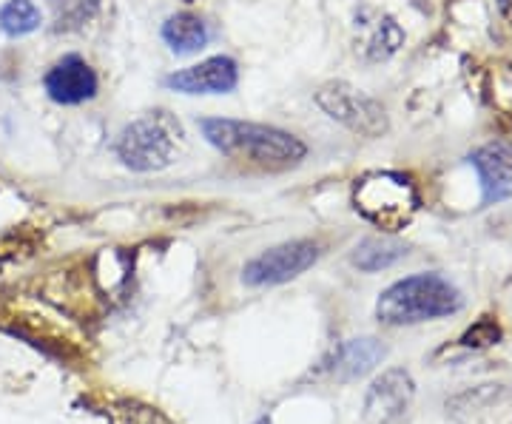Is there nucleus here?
Returning <instances> with one entry per match:
<instances>
[{
	"instance_id": "7",
	"label": "nucleus",
	"mask_w": 512,
	"mask_h": 424,
	"mask_svg": "<svg viewBox=\"0 0 512 424\" xmlns=\"http://www.w3.org/2000/svg\"><path fill=\"white\" fill-rule=\"evenodd\" d=\"M416 399V382L402 368L384 370L365 396V424H399Z\"/></svg>"
},
{
	"instance_id": "11",
	"label": "nucleus",
	"mask_w": 512,
	"mask_h": 424,
	"mask_svg": "<svg viewBox=\"0 0 512 424\" xmlns=\"http://www.w3.org/2000/svg\"><path fill=\"white\" fill-rule=\"evenodd\" d=\"M402 40L404 32L390 15H379L370 9L356 15V52H362L365 60H387L396 55Z\"/></svg>"
},
{
	"instance_id": "18",
	"label": "nucleus",
	"mask_w": 512,
	"mask_h": 424,
	"mask_svg": "<svg viewBox=\"0 0 512 424\" xmlns=\"http://www.w3.org/2000/svg\"><path fill=\"white\" fill-rule=\"evenodd\" d=\"M128 424H171L165 416H160L157 410H151V407H134L131 413H128Z\"/></svg>"
},
{
	"instance_id": "6",
	"label": "nucleus",
	"mask_w": 512,
	"mask_h": 424,
	"mask_svg": "<svg viewBox=\"0 0 512 424\" xmlns=\"http://www.w3.org/2000/svg\"><path fill=\"white\" fill-rule=\"evenodd\" d=\"M319 259V248L311 240H296L276 245L271 251L251 259L242 271V282L251 288H265V285H282L288 279L305 274L313 262Z\"/></svg>"
},
{
	"instance_id": "8",
	"label": "nucleus",
	"mask_w": 512,
	"mask_h": 424,
	"mask_svg": "<svg viewBox=\"0 0 512 424\" xmlns=\"http://www.w3.org/2000/svg\"><path fill=\"white\" fill-rule=\"evenodd\" d=\"M239 66L231 57L217 55L165 77V89L180 94H228L237 89Z\"/></svg>"
},
{
	"instance_id": "16",
	"label": "nucleus",
	"mask_w": 512,
	"mask_h": 424,
	"mask_svg": "<svg viewBox=\"0 0 512 424\" xmlns=\"http://www.w3.org/2000/svg\"><path fill=\"white\" fill-rule=\"evenodd\" d=\"M49 12L55 32H77L100 12V0H49Z\"/></svg>"
},
{
	"instance_id": "3",
	"label": "nucleus",
	"mask_w": 512,
	"mask_h": 424,
	"mask_svg": "<svg viewBox=\"0 0 512 424\" xmlns=\"http://www.w3.org/2000/svg\"><path fill=\"white\" fill-rule=\"evenodd\" d=\"M356 211L387 234L402 231L419 211V191L399 171H373L353 188Z\"/></svg>"
},
{
	"instance_id": "20",
	"label": "nucleus",
	"mask_w": 512,
	"mask_h": 424,
	"mask_svg": "<svg viewBox=\"0 0 512 424\" xmlns=\"http://www.w3.org/2000/svg\"><path fill=\"white\" fill-rule=\"evenodd\" d=\"M256 424H271V419H259V422Z\"/></svg>"
},
{
	"instance_id": "12",
	"label": "nucleus",
	"mask_w": 512,
	"mask_h": 424,
	"mask_svg": "<svg viewBox=\"0 0 512 424\" xmlns=\"http://www.w3.org/2000/svg\"><path fill=\"white\" fill-rule=\"evenodd\" d=\"M384 345L373 336H362V339H348L342 342L333 356L328 359V373L339 382H353L362 379L370 370L376 368L384 359Z\"/></svg>"
},
{
	"instance_id": "15",
	"label": "nucleus",
	"mask_w": 512,
	"mask_h": 424,
	"mask_svg": "<svg viewBox=\"0 0 512 424\" xmlns=\"http://www.w3.org/2000/svg\"><path fill=\"white\" fill-rule=\"evenodd\" d=\"M43 15L32 0H6L0 6V32L6 37H26L40 29Z\"/></svg>"
},
{
	"instance_id": "5",
	"label": "nucleus",
	"mask_w": 512,
	"mask_h": 424,
	"mask_svg": "<svg viewBox=\"0 0 512 424\" xmlns=\"http://www.w3.org/2000/svg\"><path fill=\"white\" fill-rule=\"evenodd\" d=\"M316 106L325 111L330 120L342 123L345 129L356 131L362 137H379L387 131V114L382 103L342 80L325 83L316 92Z\"/></svg>"
},
{
	"instance_id": "13",
	"label": "nucleus",
	"mask_w": 512,
	"mask_h": 424,
	"mask_svg": "<svg viewBox=\"0 0 512 424\" xmlns=\"http://www.w3.org/2000/svg\"><path fill=\"white\" fill-rule=\"evenodd\" d=\"M208 26L200 15H191V12H180V15H171L163 23V40L165 46L174 52V55H194L200 52L202 46L208 43Z\"/></svg>"
},
{
	"instance_id": "4",
	"label": "nucleus",
	"mask_w": 512,
	"mask_h": 424,
	"mask_svg": "<svg viewBox=\"0 0 512 424\" xmlns=\"http://www.w3.org/2000/svg\"><path fill=\"white\" fill-rule=\"evenodd\" d=\"M180 137H183V129L171 114L151 111L148 117H140L120 131L117 157L131 171H143V174L163 171L171 166Z\"/></svg>"
},
{
	"instance_id": "17",
	"label": "nucleus",
	"mask_w": 512,
	"mask_h": 424,
	"mask_svg": "<svg viewBox=\"0 0 512 424\" xmlns=\"http://www.w3.org/2000/svg\"><path fill=\"white\" fill-rule=\"evenodd\" d=\"M501 339V331H498V325H495L493 316H484L481 322H476L470 331L461 336V345L464 348H473V351H481V348H490Z\"/></svg>"
},
{
	"instance_id": "14",
	"label": "nucleus",
	"mask_w": 512,
	"mask_h": 424,
	"mask_svg": "<svg viewBox=\"0 0 512 424\" xmlns=\"http://www.w3.org/2000/svg\"><path fill=\"white\" fill-rule=\"evenodd\" d=\"M404 257H407V248H404L402 242L390 240V237H370V240L356 245L353 265L367 271V274H373V271H382V268L396 265Z\"/></svg>"
},
{
	"instance_id": "1",
	"label": "nucleus",
	"mask_w": 512,
	"mask_h": 424,
	"mask_svg": "<svg viewBox=\"0 0 512 424\" xmlns=\"http://www.w3.org/2000/svg\"><path fill=\"white\" fill-rule=\"evenodd\" d=\"M202 137L225 157H234L242 163H254L262 168H288L305 160L308 146L293 137L291 131L231 120V117H202Z\"/></svg>"
},
{
	"instance_id": "9",
	"label": "nucleus",
	"mask_w": 512,
	"mask_h": 424,
	"mask_svg": "<svg viewBox=\"0 0 512 424\" xmlns=\"http://www.w3.org/2000/svg\"><path fill=\"white\" fill-rule=\"evenodd\" d=\"M97 74L80 55H66L43 77V89L57 106H80L97 94Z\"/></svg>"
},
{
	"instance_id": "2",
	"label": "nucleus",
	"mask_w": 512,
	"mask_h": 424,
	"mask_svg": "<svg viewBox=\"0 0 512 424\" xmlns=\"http://www.w3.org/2000/svg\"><path fill=\"white\" fill-rule=\"evenodd\" d=\"M461 305L464 296L453 282L439 274H416L390 285L379 296L376 316L384 325H419L427 319L458 314Z\"/></svg>"
},
{
	"instance_id": "10",
	"label": "nucleus",
	"mask_w": 512,
	"mask_h": 424,
	"mask_svg": "<svg viewBox=\"0 0 512 424\" xmlns=\"http://www.w3.org/2000/svg\"><path fill=\"white\" fill-rule=\"evenodd\" d=\"M470 163L481 177L484 203H501L512 197V143L507 140L487 143L470 157Z\"/></svg>"
},
{
	"instance_id": "19",
	"label": "nucleus",
	"mask_w": 512,
	"mask_h": 424,
	"mask_svg": "<svg viewBox=\"0 0 512 424\" xmlns=\"http://www.w3.org/2000/svg\"><path fill=\"white\" fill-rule=\"evenodd\" d=\"M498 6H501L504 12H510V9H512V0H498Z\"/></svg>"
}]
</instances>
